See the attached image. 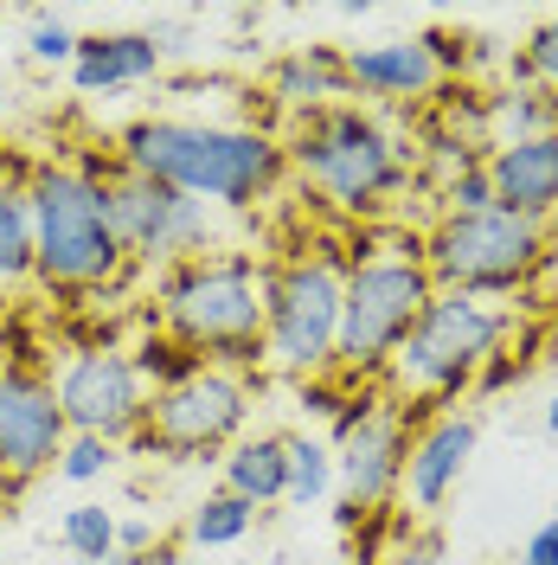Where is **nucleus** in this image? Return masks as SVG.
<instances>
[{"label": "nucleus", "instance_id": "f257e3e1", "mask_svg": "<svg viewBox=\"0 0 558 565\" xmlns=\"http://www.w3.org/2000/svg\"><path fill=\"white\" fill-rule=\"evenodd\" d=\"M109 154L212 212H250L289 180L282 136L257 122H212V116H141L109 141Z\"/></svg>", "mask_w": 558, "mask_h": 565}, {"label": "nucleus", "instance_id": "f03ea898", "mask_svg": "<svg viewBox=\"0 0 558 565\" xmlns=\"http://www.w3.org/2000/svg\"><path fill=\"white\" fill-rule=\"evenodd\" d=\"M282 161L314 206L347 225L391 212L398 193L411 186V148L366 104H328L309 116H289Z\"/></svg>", "mask_w": 558, "mask_h": 565}, {"label": "nucleus", "instance_id": "7ed1b4c3", "mask_svg": "<svg viewBox=\"0 0 558 565\" xmlns=\"http://www.w3.org/2000/svg\"><path fill=\"white\" fill-rule=\"evenodd\" d=\"M26 200H33V277L52 296H109L136 270L122 257L116 218H109L104 168L97 154H45L26 168Z\"/></svg>", "mask_w": 558, "mask_h": 565}, {"label": "nucleus", "instance_id": "20e7f679", "mask_svg": "<svg viewBox=\"0 0 558 565\" xmlns=\"http://www.w3.org/2000/svg\"><path fill=\"white\" fill-rule=\"evenodd\" d=\"M154 316H161V334L180 341L193 360L257 373L264 366V264L225 245L168 264L154 277Z\"/></svg>", "mask_w": 558, "mask_h": 565}, {"label": "nucleus", "instance_id": "39448f33", "mask_svg": "<svg viewBox=\"0 0 558 565\" xmlns=\"http://www.w3.org/2000/svg\"><path fill=\"white\" fill-rule=\"evenodd\" d=\"M341 289H347L341 238H314L264 264V366L270 373L309 386L341 366Z\"/></svg>", "mask_w": 558, "mask_h": 565}, {"label": "nucleus", "instance_id": "423d86ee", "mask_svg": "<svg viewBox=\"0 0 558 565\" xmlns=\"http://www.w3.org/2000/svg\"><path fill=\"white\" fill-rule=\"evenodd\" d=\"M437 282L423 270L418 238H391L366 245L347 257V289H341V380L347 386H379L391 353L405 348V334L430 309Z\"/></svg>", "mask_w": 558, "mask_h": 565}, {"label": "nucleus", "instance_id": "0eeeda50", "mask_svg": "<svg viewBox=\"0 0 558 565\" xmlns=\"http://www.w3.org/2000/svg\"><path fill=\"white\" fill-rule=\"evenodd\" d=\"M514 341V309L501 302H475V296H430L418 328L405 334V348L391 353L379 386L405 405H450L475 380H489L501 353Z\"/></svg>", "mask_w": 558, "mask_h": 565}, {"label": "nucleus", "instance_id": "6e6552de", "mask_svg": "<svg viewBox=\"0 0 558 565\" xmlns=\"http://www.w3.org/2000/svg\"><path fill=\"white\" fill-rule=\"evenodd\" d=\"M546 225L521 212H437L430 232L418 238V257L443 296H475V302H507L533 289Z\"/></svg>", "mask_w": 558, "mask_h": 565}, {"label": "nucleus", "instance_id": "1a4fd4ad", "mask_svg": "<svg viewBox=\"0 0 558 565\" xmlns=\"http://www.w3.org/2000/svg\"><path fill=\"white\" fill-rule=\"evenodd\" d=\"M97 168H104V193H109V218H116L122 257L136 270H168V264L218 250V212L212 206L161 186L154 174H141L129 161H116L109 148L97 154Z\"/></svg>", "mask_w": 558, "mask_h": 565}, {"label": "nucleus", "instance_id": "9d476101", "mask_svg": "<svg viewBox=\"0 0 558 565\" xmlns=\"http://www.w3.org/2000/svg\"><path fill=\"white\" fill-rule=\"evenodd\" d=\"M250 373L232 366H193L186 380L161 386L148 398V424H141L136 450L148 457H174V462H200V457H225L250 424Z\"/></svg>", "mask_w": 558, "mask_h": 565}, {"label": "nucleus", "instance_id": "9b49d317", "mask_svg": "<svg viewBox=\"0 0 558 565\" xmlns=\"http://www.w3.org/2000/svg\"><path fill=\"white\" fill-rule=\"evenodd\" d=\"M411 457V418L385 386H353L347 412L334 424V482L347 494L353 514H379L398 501Z\"/></svg>", "mask_w": 558, "mask_h": 565}, {"label": "nucleus", "instance_id": "f8f14e48", "mask_svg": "<svg viewBox=\"0 0 558 565\" xmlns=\"http://www.w3.org/2000/svg\"><path fill=\"white\" fill-rule=\"evenodd\" d=\"M58 392V412L77 437H104V444H136L141 424H148V380H141L136 353L116 348V341H90V348H71L52 373Z\"/></svg>", "mask_w": 558, "mask_h": 565}, {"label": "nucleus", "instance_id": "ddd939ff", "mask_svg": "<svg viewBox=\"0 0 558 565\" xmlns=\"http://www.w3.org/2000/svg\"><path fill=\"white\" fill-rule=\"evenodd\" d=\"M71 424L58 412L52 373L7 353L0 360V494H26L58 462Z\"/></svg>", "mask_w": 558, "mask_h": 565}, {"label": "nucleus", "instance_id": "4468645a", "mask_svg": "<svg viewBox=\"0 0 558 565\" xmlns=\"http://www.w3.org/2000/svg\"><path fill=\"white\" fill-rule=\"evenodd\" d=\"M347 90L353 104H430L443 84H450V65L437 52V39L418 33V39H373V45H347Z\"/></svg>", "mask_w": 558, "mask_h": 565}, {"label": "nucleus", "instance_id": "2eb2a0df", "mask_svg": "<svg viewBox=\"0 0 558 565\" xmlns=\"http://www.w3.org/2000/svg\"><path fill=\"white\" fill-rule=\"evenodd\" d=\"M475 444H482L475 412H430V418L411 430V457H405V482H398V494H405L418 514L450 508V494L462 489V476H469Z\"/></svg>", "mask_w": 558, "mask_h": 565}, {"label": "nucleus", "instance_id": "dca6fc26", "mask_svg": "<svg viewBox=\"0 0 558 565\" xmlns=\"http://www.w3.org/2000/svg\"><path fill=\"white\" fill-rule=\"evenodd\" d=\"M489 180H494V206L521 212L533 225L558 218V129L526 141H494L489 148Z\"/></svg>", "mask_w": 558, "mask_h": 565}, {"label": "nucleus", "instance_id": "f3484780", "mask_svg": "<svg viewBox=\"0 0 558 565\" xmlns=\"http://www.w3.org/2000/svg\"><path fill=\"white\" fill-rule=\"evenodd\" d=\"M161 65H168L161 33H77L71 84H77V97H116V90L161 77Z\"/></svg>", "mask_w": 558, "mask_h": 565}, {"label": "nucleus", "instance_id": "a211bd4d", "mask_svg": "<svg viewBox=\"0 0 558 565\" xmlns=\"http://www.w3.org/2000/svg\"><path fill=\"white\" fill-rule=\"evenodd\" d=\"M264 84H270V97L289 116H309V109H328V104H353L341 45H289L277 65H270Z\"/></svg>", "mask_w": 558, "mask_h": 565}, {"label": "nucleus", "instance_id": "6ab92c4d", "mask_svg": "<svg viewBox=\"0 0 558 565\" xmlns=\"http://www.w3.org/2000/svg\"><path fill=\"white\" fill-rule=\"evenodd\" d=\"M282 482H289V437L282 430H245L218 457V489L250 501V508H277Z\"/></svg>", "mask_w": 558, "mask_h": 565}, {"label": "nucleus", "instance_id": "aec40b11", "mask_svg": "<svg viewBox=\"0 0 558 565\" xmlns=\"http://www.w3.org/2000/svg\"><path fill=\"white\" fill-rule=\"evenodd\" d=\"M33 282V200L26 180H0V289Z\"/></svg>", "mask_w": 558, "mask_h": 565}, {"label": "nucleus", "instance_id": "412c9836", "mask_svg": "<svg viewBox=\"0 0 558 565\" xmlns=\"http://www.w3.org/2000/svg\"><path fill=\"white\" fill-rule=\"evenodd\" d=\"M558 129V97L552 90H533V84H507L489 97V136L494 141H526Z\"/></svg>", "mask_w": 558, "mask_h": 565}, {"label": "nucleus", "instance_id": "4be33fe9", "mask_svg": "<svg viewBox=\"0 0 558 565\" xmlns=\"http://www.w3.org/2000/svg\"><path fill=\"white\" fill-rule=\"evenodd\" d=\"M257 521V508L238 501V494L212 489L206 501H193V514H186V546H238Z\"/></svg>", "mask_w": 558, "mask_h": 565}, {"label": "nucleus", "instance_id": "5701e85b", "mask_svg": "<svg viewBox=\"0 0 558 565\" xmlns=\"http://www.w3.org/2000/svg\"><path fill=\"white\" fill-rule=\"evenodd\" d=\"M328 489H334V444H321V437H289V482H282V501H289V508H314Z\"/></svg>", "mask_w": 558, "mask_h": 565}, {"label": "nucleus", "instance_id": "b1692460", "mask_svg": "<svg viewBox=\"0 0 558 565\" xmlns=\"http://www.w3.org/2000/svg\"><path fill=\"white\" fill-rule=\"evenodd\" d=\"M58 540H65V553L77 565H104L116 553V514H109L104 501H77L58 521Z\"/></svg>", "mask_w": 558, "mask_h": 565}, {"label": "nucleus", "instance_id": "393cba45", "mask_svg": "<svg viewBox=\"0 0 558 565\" xmlns=\"http://www.w3.org/2000/svg\"><path fill=\"white\" fill-rule=\"evenodd\" d=\"M514 77L558 97V20H539V26L526 33V45L514 52Z\"/></svg>", "mask_w": 558, "mask_h": 565}, {"label": "nucleus", "instance_id": "a878e982", "mask_svg": "<svg viewBox=\"0 0 558 565\" xmlns=\"http://www.w3.org/2000/svg\"><path fill=\"white\" fill-rule=\"evenodd\" d=\"M116 457H122L116 444H104V437H77V430H71L52 469H58L65 482H77V489H90V482H104L109 469H116Z\"/></svg>", "mask_w": 558, "mask_h": 565}, {"label": "nucleus", "instance_id": "bb28decb", "mask_svg": "<svg viewBox=\"0 0 558 565\" xmlns=\"http://www.w3.org/2000/svg\"><path fill=\"white\" fill-rule=\"evenodd\" d=\"M136 353V366H141V380H148V392H161V386H174V380H186L193 366H206V360H193V353L180 348V341H168V334H148Z\"/></svg>", "mask_w": 558, "mask_h": 565}, {"label": "nucleus", "instance_id": "cd10ccee", "mask_svg": "<svg viewBox=\"0 0 558 565\" xmlns=\"http://www.w3.org/2000/svg\"><path fill=\"white\" fill-rule=\"evenodd\" d=\"M26 58H33V65H65L71 71L77 33H71L65 13H33V20H26Z\"/></svg>", "mask_w": 558, "mask_h": 565}, {"label": "nucleus", "instance_id": "c85d7f7f", "mask_svg": "<svg viewBox=\"0 0 558 565\" xmlns=\"http://www.w3.org/2000/svg\"><path fill=\"white\" fill-rule=\"evenodd\" d=\"M494 206V180H489V161L462 168L437 186V212H489Z\"/></svg>", "mask_w": 558, "mask_h": 565}, {"label": "nucleus", "instance_id": "c756f323", "mask_svg": "<svg viewBox=\"0 0 558 565\" xmlns=\"http://www.w3.org/2000/svg\"><path fill=\"white\" fill-rule=\"evenodd\" d=\"M526 302H533L539 316H558V218L546 225V245H539V270H533Z\"/></svg>", "mask_w": 558, "mask_h": 565}, {"label": "nucleus", "instance_id": "7c9ffc66", "mask_svg": "<svg viewBox=\"0 0 558 565\" xmlns=\"http://www.w3.org/2000/svg\"><path fill=\"white\" fill-rule=\"evenodd\" d=\"M514 565H558V521H546V527L526 533V546H521V559Z\"/></svg>", "mask_w": 558, "mask_h": 565}, {"label": "nucleus", "instance_id": "2f4dec72", "mask_svg": "<svg viewBox=\"0 0 558 565\" xmlns=\"http://www.w3.org/2000/svg\"><path fill=\"white\" fill-rule=\"evenodd\" d=\"M104 565H186V553H180V540H154L148 553H109Z\"/></svg>", "mask_w": 558, "mask_h": 565}, {"label": "nucleus", "instance_id": "473e14b6", "mask_svg": "<svg viewBox=\"0 0 558 565\" xmlns=\"http://www.w3.org/2000/svg\"><path fill=\"white\" fill-rule=\"evenodd\" d=\"M148 546H154L148 521H116V553H148Z\"/></svg>", "mask_w": 558, "mask_h": 565}, {"label": "nucleus", "instance_id": "72a5a7b5", "mask_svg": "<svg viewBox=\"0 0 558 565\" xmlns=\"http://www.w3.org/2000/svg\"><path fill=\"white\" fill-rule=\"evenodd\" d=\"M546 430L558 437V392H552V405H546Z\"/></svg>", "mask_w": 558, "mask_h": 565}, {"label": "nucleus", "instance_id": "f704fd0d", "mask_svg": "<svg viewBox=\"0 0 558 565\" xmlns=\"http://www.w3.org/2000/svg\"><path fill=\"white\" fill-rule=\"evenodd\" d=\"M0 20H7V7H0Z\"/></svg>", "mask_w": 558, "mask_h": 565}, {"label": "nucleus", "instance_id": "c9c22d12", "mask_svg": "<svg viewBox=\"0 0 558 565\" xmlns=\"http://www.w3.org/2000/svg\"><path fill=\"white\" fill-rule=\"evenodd\" d=\"M552 521H558V508H552Z\"/></svg>", "mask_w": 558, "mask_h": 565}]
</instances>
